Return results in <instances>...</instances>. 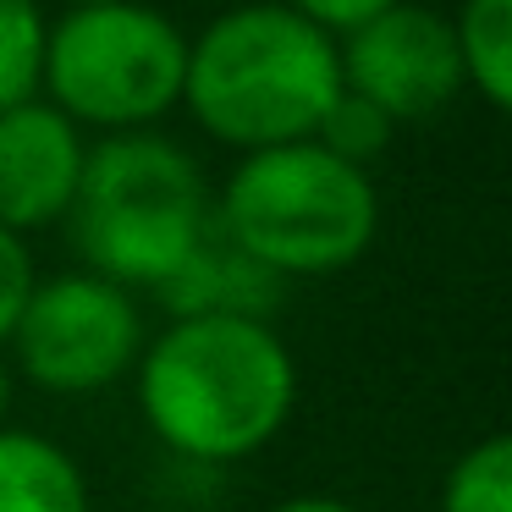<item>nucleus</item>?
<instances>
[{"label": "nucleus", "mask_w": 512, "mask_h": 512, "mask_svg": "<svg viewBox=\"0 0 512 512\" xmlns=\"http://www.w3.org/2000/svg\"><path fill=\"white\" fill-rule=\"evenodd\" d=\"M28 292H34V254L17 232L0 226V342H12L17 320L28 309Z\"/></svg>", "instance_id": "obj_15"}, {"label": "nucleus", "mask_w": 512, "mask_h": 512, "mask_svg": "<svg viewBox=\"0 0 512 512\" xmlns=\"http://www.w3.org/2000/svg\"><path fill=\"white\" fill-rule=\"evenodd\" d=\"M215 226L270 276H331L364 259L380 226L369 171L336 160L314 138L254 149L226 177Z\"/></svg>", "instance_id": "obj_4"}, {"label": "nucleus", "mask_w": 512, "mask_h": 512, "mask_svg": "<svg viewBox=\"0 0 512 512\" xmlns=\"http://www.w3.org/2000/svg\"><path fill=\"white\" fill-rule=\"evenodd\" d=\"M133 369L149 430L193 463L265 452L298 402V364L265 320H171Z\"/></svg>", "instance_id": "obj_1"}, {"label": "nucleus", "mask_w": 512, "mask_h": 512, "mask_svg": "<svg viewBox=\"0 0 512 512\" xmlns=\"http://www.w3.org/2000/svg\"><path fill=\"white\" fill-rule=\"evenodd\" d=\"M292 12L303 17V23H314L320 34H353V28H364L369 17L391 12L397 0H287Z\"/></svg>", "instance_id": "obj_16"}, {"label": "nucleus", "mask_w": 512, "mask_h": 512, "mask_svg": "<svg viewBox=\"0 0 512 512\" xmlns=\"http://www.w3.org/2000/svg\"><path fill=\"white\" fill-rule=\"evenodd\" d=\"M270 512H353V507H347V501H336V496L309 490V496H292V501H281V507H270Z\"/></svg>", "instance_id": "obj_17"}, {"label": "nucleus", "mask_w": 512, "mask_h": 512, "mask_svg": "<svg viewBox=\"0 0 512 512\" xmlns=\"http://www.w3.org/2000/svg\"><path fill=\"white\" fill-rule=\"evenodd\" d=\"M457 61H463V83L490 105L507 111L512 105V0H463V12L452 17Z\"/></svg>", "instance_id": "obj_11"}, {"label": "nucleus", "mask_w": 512, "mask_h": 512, "mask_svg": "<svg viewBox=\"0 0 512 512\" xmlns=\"http://www.w3.org/2000/svg\"><path fill=\"white\" fill-rule=\"evenodd\" d=\"M336 67H342V89L369 100L391 127L424 122L441 105H452V94L463 89L452 23L441 12L408 6V0L369 17L353 34H342Z\"/></svg>", "instance_id": "obj_7"}, {"label": "nucleus", "mask_w": 512, "mask_h": 512, "mask_svg": "<svg viewBox=\"0 0 512 512\" xmlns=\"http://www.w3.org/2000/svg\"><path fill=\"white\" fill-rule=\"evenodd\" d=\"M72 6H111V0H72Z\"/></svg>", "instance_id": "obj_19"}, {"label": "nucleus", "mask_w": 512, "mask_h": 512, "mask_svg": "<svg viewBox=\"0 0 512 512\" xmlns=\"http://www.w3.org/2000/svg\"><path fill=\"white\" fill-rule=\"evenodd\" d=\"M441 512H512V435H485L446 468Z\"/></svg>", "instance_id": "obj_12"}, {"label": "nucleus", "mask_w": 512, "mask_h": 512, "mask_svg": "<svg viewBox=\"0 0 512 512\" xmlns=\"http://www.w3.org/2000/svg\"><path fill=\"white\" fill-rule=\"evenodd\" d=\"M342 94L336 39L292 6L248 0L188 45L182 100L210 138L232 149H281L314 138Z\"/></svg>", "instance_id": "obj_2"}, {"label": "nucleus", "mask_w": 512, "mask_h": 512, "mask_svg": "<svg viewBox=\"0 0 512 512\" xmlns=\"http://www.w3.org/2000/svg\"><path fill=\"white\" fill-rule=\"evenodd\" d=\"M281 276H270L265 265L243 254L237 243H226V232L210 221L204 243L160 281V303L177 320H204V314H232V320H265L276 309Z\"/></svg>", "instance_id": "obj_9"}, {"label": "nucleus", "mask_w": 512, "mask_h": 512, "mask_svg": "<svg viewBox=\"0 0 512 512\" xmlns=\"http://www.w3.org/2000/svg\"><path fill=\"white\" fill-rule=\"evenodd\" d=\"M39 56H45V17L34 0H0V111L34 100Z\"/></svg>", "instance_id": "obj_13"}, {"label": "nucleus", "mask_w": 512, "mask_h": 512, "mask_svg": "<svg viewBox=\"0 0 512 512\" xmlns=\"http://www.w3.org/2000/svg\"><path fill=\"white\" fill-rule=\"evenodd\" d=\"M314 144L320 149H331L336 160H347V166H358L364 171L369 160L380 155V149L391 144V122L375 111L369 100H358V94H336L331 100V111H325V122L314 127Z\"/></svg>", "instance_id": "obj_14"}, {"label": "nucleus", "mask_w": 512, "mask_h": 512, "mask_svg": "<svg viewBox=\"0 0 512 512\" xmlns=\"http://www.w3.org/2000/svg\"><path fill=\"white\" fill-rule=\"evenodd\" d=\"M0 512H89L83 468L34 430H0Z\"/></svg>", "instance_id": "obj_10"}, {"label": "nucleus", "mask_w": 512, "mask_h": 512, "mask_svg": "<svg viewBox=\"0 0 512 512\" xmlns=\"http://www.w3.org/2000/svg\"><path fill=\"white\" fill-rule=\"evenodd\" d=\"M17 364L34 386L78 397L122 380L144 353V320L122 287L100 276H56L34 281L28 309L12 331Z\"/></svg>", "instance_id": "obj_6"}, {"label": "nucleus", "mask_w": 512, "mask_h": 512, "mask_svg": "<svg viewBox=\"0 0 512 512\" xmlns=\"http://www.w3.org/2000/svg\"><path fill=\"white\" fill-rule=\"evenodd\" d=\"M6 408H12V375H6V364H0V424H6Z\"/></svg>", "instance_id": "obj_18"}, {"label": "nucleus", "mask_w": 512, "mask_h": 512, "mask_svg": "<svg viewBox=\"0 0 512 512\" xmlns=\"http://www.w3.org/2000/svg\"><path fill=\"white\" fill-rule=\"evenodd\" d=\"M89 276L111 287H160L210 232V193L188 149L155 133H116L83 155L67 215Z\"/></svg>", "instance_id": "obj_3"}, {"label": "nucleus", "mask_w": 512, "mask_h": 512, "mask_svg": "<svg viewBox=\"0 0 512 512\" xmlns=\"http://www.w3.org/2000/svg\"><path fill=\"white\" fill-rule=\"evenodd\" d=\"M182 72L188 39L171 17L138 0L72 6L56 28H45L39 83L72 127L89 122L111 133H144V122L182 100Z\"/></svg>", "instance_id": "obj_5"}, {"label": "nucleus", "mask_w": 512, "mask_h": 512, "mask_svg": "<svg viewBox=\"0 0 512 512\" xmlns=\"http://www.w3.org/2000/svg\"><path fill=\"white\" fill-rule=\"evenodd\" d=\"M83 138L56 105L23 100L0 111V226L34 232L67 215L83 177Z\"/></svg>", "instance_id": "obj_8"}]
</instances>
